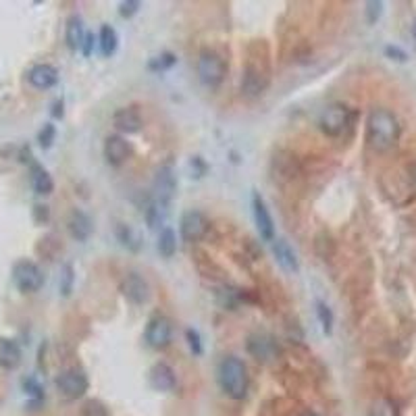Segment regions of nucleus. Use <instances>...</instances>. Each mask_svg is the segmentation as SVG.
<instances>
[{
    "mask_svg": "<svg viewBox=\"0 0 416 416\" xmlns=\"http://www.w3.org/2000/svg\"><path fill=\"white\" fill-rule=\"evenodd\" d=\"M402 127L398 117L387 109H373L366 121V142L373 150L385 152L400 140Z\"/></svg>",
    "mask_w": 416,
    "mask_h": 416,
    "instance_id": "obj_1",
    "label": "nucleus"
},
{
    "mask_svg": "<svg viewBox=\"0 0 416 416\" xmlns=\"http://www.w3.org/2000/svg\"><path fill=\"white\" fill-rule=\"evenodd\" d=\"M217 381L221 385V389L225 391V396H229L232 400H243L248 396L250 389V377H248V368L238 356H225L219 366H217Z\"/></svg>",
    "mask_w": 416,
    "mask_h": 416,
    "instance_id": "obj_2",
    "label": "nucleus"
},
{
    "mask_svg": "<svg viewBox=\"0 0 416 416\" xmlns=\"http://www.w3.org/2000/svg\"><path fill=\"white\" fill-rule=\"evenodd\" d=\"M271 81V69H269V60L254 57L250 53V57L246 60L243 67V79H241V92L250 98L260 96Z\"/></svg>",
    "mask_w": 416,
    "mask_h": 416,
    "instance_id": "obj_3",
    "label": "nucleus"
},
{
    "mask_svg": "<svg viewBox=\"0 0 416 416\" xmlns=\"http://www.w3.org/2000/svg\"><path fill=\"white\" fill-rule=\"evenodd\" d=\"M13 283L23 294H36L44 286V273L36 262L19 260L13 267Z\"/></svg>",
    "mask_w": 416,
    "mask_h": 416,
    "instance_id": "obj_4",
    "label": "nucleus"
},
{
    "mask_svg": "<svg viewBox=\"0 0 416 416\" xmlns=\"http://www.w3.org/2000/svg\"><path fill=\"white\" fill-rule=\"evenodd\" d=\"M225 73H227V67H225V60L221 59L215 51H202L200 53V59H198V77L200 81L215 90L223 83L225 79Z\"/></svg>",
    "mask_w": 416,
    "mask_h": 416,
    "instance_id": "obj_5",
    "label": "nucleus"
},
{
    "mask_svg": "<svg viewBox=\"0 0 416 416\" xmlns=\"http://www.w3.org/2000/svg\"><path fill=\"white\" fill-rule=\"evenodd\" d=\"M352 123V111L346 107V105H331L323 111L318 125H321V131L331 135V137H340L346 133V129L350 127Z\"/></svg>",
    "mask_w": 416,
    "mask_h": 416,
    "instance_id": "obj_6",
    "label": "nucleus"
},
{
    "mask_svg": "<svg viewBox=\"0 0 416 416\" xmlns=\"http://www.w3.org/2000/svg\"><path fill=\"white\" fill-rule=\"evenodd\" d=\"M88 387H90V381H88L86 373L79 370V368H67L57 377V389H59L60 396L69 402H75V400L83 398Z\"/></svg>",
    "mask_w": 416,
    "mask_h": 416,
    "instance_id": "obj_7",
    "label": "nucleus"
},
{
    "mask_svg": "<svg viewBox=\"0 0 416 416\" xmlns=\"http://www.w3.org/2000/svg\"><path fill=\"white\" fill-rule=\"evenodd\" d=\"M146 344L154 350H165L169 344H171V337H173V325L167 316L163 314H156L148 321L146 325Z\"/></svg>",
    "mask_w": 416,
    "mask_h": 416,
    "instance_id": "obj_8",
    "label": "nucleus"
},
{
    "mask_svg": "<svg viewBox=\"0 0 416 416\" xmlns=\"http://www.w3.org/2000/svg\"><path fill=\"white\" fill-rule=\"evenodd\" d=\"M179 232H181L183 241H189V243L192 241H200L208 232V219L200 210H187L181 217Z\"/></svg>",
    "mask_w": 416,
    "mask_h": 416,
    "instance_id": "obj_9",
    "label": "nucleus"
},
{
    "mask_svg": "<svg viewBox=\"0 0 416 416\" xmlns=\"http://www.w3.org/2000/svg\"><path fill=\"white\" fill-rule=\"evenodd\" d=\"M152 189H154V200H161L165 204H169L177 192V175L175 169L171 165H163L152 181Z\"/></svg>",
    "mask_w": 416,
    "mask_h": 416,
    "instance_id": "obj_10",
    "label": "nucleus"
},
{
    "mask_svg": "<svg viewBox=\"0 0 416 416\" xmlns=\"http://www.w3.org/2000/svg\"><path fill=\"white\" fill-rule=\"evenodd\" d=\"M252 213H254V221H256V229H258L260 238L264 241H273L275 239V223H273L267 202L262 200V196L258 192L252 194Z\"/></svg>",
    "mask_w": 416,
    "mask_h": 416,
    "instance_id": "obj_11",
    "label": "nucleus"
},
{
    "mask_svg": "<svg viewBox=\"0 0 416 416\" xmlns=\"http://www.w3.org/2000/svg\"><path fill=\"white\" fill-rule=\"evenodd\" d=\"M121 294L127 297L131 304H137V306H142V304H146L148 300H150V286H148V281L142 277V275H137V273H129L125 279H123V283H121Z\"/></svg>",
    "mask_w": 416,
    "mask_h": 416,
    "instance_id": "obj_12",
    "label": "nucleus"
},
{
    "mask_svg": "<svg viewBox=\"0 0 416 416\" xmlns=\"http://www.w3.org/2000/svg\"><path fill=\"white\" fill-rule=\"evenodd\" d=\"M248 352L256 358L258 362H273L275 358L279 356L277 342L271 335H264V333L250 335V340H248Z\"/></svg>",
    "mask_w": 416,
    "mask_h": 416,
    "instance_id": "obj_13",
    "label": "nucleus"
},
{
    "mask_svg": "<svg viewBox=\"0 0 416 416\" xmlns=\"http://www.w3.org/2000/svg\"><path fill=\"white\" fill-rule=\"evenodd\" d=\"M148 383L154 391H173L175 385H177V377H175V370L167 364V362H156L150 373H148Z\"/></svg>",
    "mask_w": 416,
    "mask_h": 416,
    "instance_id": "obj_14",
    "label": "nucleus"
},
{
    "mask_svg": "<svg viewBox=\"0 0 416 416\" xmlns=\"http://www.w3.org/2000/svg\"><path fill=\"white\" fill-rule=\"evenodd\" d=\"M131 156V144L123 135H109L105 140V159L109 165L119 167Z\"/></svg>",
    "mask_w": 416,
    "mask_h": 416,
    "instance_id": "obj_15",
    "label": "nucleus"
},
{
    "mask_svg": "<svg viewBox=\"0 0 416 416\" xmlns=\"http://www.w3.org/2000/svg\"><path fill=\"white\" fill-rule=\"evenodd\" d=\"M27 79H29V83L36 90H51L59 81V71L53 65H48V62H40V65H34L29 69Z\"/></svg>",
    "mask_w": 416,
    "mask_h": 416,
    "instance_id": "obj_16",
    "label": "nucleus"
},
{
    "mask_svg": "<svg viewBox=\"0 0 416 416\" xmlns=\"http://www.w3.org/2000/svg\"><path fill=\"white\" fill-rule=\"evenodd\" d=\"M273 254H275V260L277 264L288 271V273H294L296 275L300 271V260H297V254L294 252V248L290 246V241L283 238L273 239Z\"/></svg>",
    "mask_w": 416,
    "mask_h": 416,
    "instance_id": "obj_17",
    "label": "nucleus"
},
{
    "mask_svg": "<svg viewBox=\"0 0 416 416\" xmlns=\"http://www.w3.org/2000/svg\"><path fill=\"white\" fill-rule=\"evenodd\" d=\"M67 229L71 234V238L77 241H86L94 234V223L92 219L83 213V210H71L69 219H67Z\"/></svg>",
    "mask_w": 416,
    "mask_h": 416,
    "instance_id": "obj_18",
    "label": "nucleus"
},
{
    "mask_svg": "<svg viewBox=\"0 0 416 416\" xmlns=\"http://www.w3.org/2000/svg\"><path fill=\"white\" fill-rule=\"evenodd\" d=\"M113 125H115V129L121 131V133H137L142 129L144 121H142V115H140L137 109L125 107V109H119L113 115Z\"/></svg>",
    "mask_w": 416,
    "mask_h": 416,
    "instance_id": "obj_19",
    "label": "nucleus"
},
{
    "mask_svg": "<svg viewBox=\"0 0 416 416\" xmlns=\"http://www.w3.org/2000/svg\"><path fill=\"white\" fill-rule=\"evenodd\" d=\"M21 346L11 337H0V368L15 370L21 364Z\"/></svg>",
    "mask_w": 416,
    "mask_h": 416,
    "instance_id": "obj_20",
    "label": "nucleus"
},
{
    "mask_svg": "<svg viewBox=\"0 0 416 416\" xmlns=\"http://www.w3.org/2000/svg\"><path fill=\"white\" fill-rule=\"evenodd\" d=\"M86 38V32H83V21L79 15H71L67 19V27H65V40H67V46L77 53L81 51V42Z\"/></svg>",
    "mask_w": 416,
    "mask_h": 416,
    "instance_id": "obj_21",
    "label": "nucleus"
},
{
    "mask_svg": "<svg viewBox=\"0 0 416 416\" xmlns=\"http://www.w3.org/2000/svg\"><path fill=\"white\" fill-rule=\"evenodd\" d=\"M29 181H32L34 192L40 194V196H48V194H53V189H55V181L51 177V173H48L42 165H38V163H32V175H29Z\"/></svg>",
    "mask_w": 416,
    "mask_h": 416,
    "instance_id": "obj_22",
    "label": "nucleus"
},
{
    "mask_svg": "<svg viewBox=\"0 0 416 416\" xmlns=\"http://www.w3.org/2000/svg\"><path fill=\"white\" fill-rule=\"evenodd\" d=\"M169 204H165V202H161V200H152L148 206H146V213H144V217H146V223H148V227L150 229H165V223H167V217H169V208H167Z\"/></svg>",
    "mask_w": 416,
    "mask_h": 416,
    "instance_id": "obj_23",
    "label": "nucleus"
},
{
    "mask_svg": "<svg viewBox=\"0 0 416 416\" xmlns=\"http://www.w3.org/2000/svg\"><path fill=\"white\" fill-rule=\"evenodd\" d=\"M96 42H98V46H100V53H102V57H113L115 53H117V46H119V34H117V29L115 27H111V25H102L100 27V34H98V38H96Z\"/></svg>",
    "mask_w": 416,
    "mask_h": 416,
    "instance_id": "obj_24",
    "label": "nucleus"
},
{
    "mask_svg": "<svg viewBox=\"0 0 416 416\" xmlns=\"http://www.w3.org/2000/svg\"><path fill=\"white\" fill-rule=\"evenodd\" d=\"M159 252L165 258L175 256V252H177V234L171 227L161 229V234H159Z\"/></svg>",
    "mask_w": 416,
    "mask_h": 416,
    "instance_id": "obj_25",
    "label": "nucleus"
},
{
    "mask_svg": "<svg viewBox=\"0 0 416 416\" xmlns=\"http://www.w3.org/2000/svg\"><path fill=\"white\" fill-rule=\"evenodd\" d=\"M316 316H318V323H321V329H323V333H327V335H331V331H333V312H331V308L323 302V300H316Z\"/></svg>",
    "mask_w": 416,
    "mask_h": 416,
    "instance_id": "obj_26",
    "label": "nucleus"
},
{
    "mask_svg": "<svg viewBox=\"0 0 416 416\" xmlns=\"http://www.w3.org/2000/svg\"><path fill=\"white\" fill-rule=\"evenodd\" d=\"M175 62H177V57H175L173 53H163V55L150 59L148 69H150V71H156V73H163V71H169Z\"/></svg>",
    "mask_w": 416,
    "mask_h": 416,
    "instance_id": "obj_27",
    "label": "nucleus"
},
{
    "mask_svg": "<svg viewBox=\"0 0 416 416\" xmlns=\"http://www.w3.org/2000/svg\"><path fill=\"white\" fill-rule=\"evenodd\" d=\"M79 416H111V412L100 400H88L83 402Z\"/></svg>",
    "mask_w": 416,
    "mask_h": 416,
    "instance_id": "obj_28",
    "label": "nucleus"
},
{
    "mask_svg": "<svg viewBox=\"0 0 416 416\" xmlns=\"http://www.w3.org/2000/svg\"><path fill=\"white\" fill-rule=\"evenodd\" d=\"M55 137H57V127L53 123H46L42 127V131L38 133V142H40L42 148H51L53 142H55Z\"/></svg>",
    "mask_w": 416,
    "mask_h": 416,
    "instance_id": "obj_29",
    "label": "nucleus"
},
{
    "mask_svg": "<svg viewBox=\"0 0 416 416\" xmlns=\"http://www.w3.org/2000/svg\"><path fill=\"white\" fill-rule=\"evenodd\" d=\"M185 337H187V346H189V350H192V354L194 356H200L202 354V340H200V333L196 331V329H187L185 331Z\"/></svg>",
    "mask_w": 416,
    "mask_h": 416,
    "instance_id": "obj_30",
    "label": "nucleus"
},
{
    "mask_svg": "<svg viewBox=\"0 0 416 416\" xmlns=\"http://www.w3.org/2000/svg\"><path fill=\"white\" fill-rule=\"evenodd\" d=\"M142 2L140 0H123L119 4V15L123 19H131L140 11Z\"/></svg>",
    "mask_w": 416,
    "mask_h": 416,
    "instance_id": "obj_31",
    "label": "nucleus"
},
{
    "mask_svg": "<svg viewBox=\"0 0 416 416\" xmlns=\"http://www.w3.org/2000/svg\"><path fill=\"white\" fill-rule=\"evenodd\" d=\"M23 387H25V394H27V396H32V398H36V400H42V398H44V389H42V385H40L34 377L25 379V381H23Z\"/></svg>",
    "mask_w": 416,
    "mask_h": 416,
    "instance_id": "obj_32",
    "label": "nucleus"
},
{
    "mask_svg": "<svg viewBox=\"0 0 416 416\" xmlns=\"http://www.w3.org/2000/svg\"><path fill=\"white\" fill-rule=\"evenodd\" d=\"M383 13V2H366V15H368V21L375 23Z\"/></svg>",
    "mask_w": 416,
    "mask_h": 416,
    "instance_id": "obj_33",
    "label": "nucleus"
},
{
    "mask_svg": "<svg viewBox=\"0 0 416 416\" xmlns=\"http://www.w3.org/2000/svg\"><path fill=\"white\" fill-rule=\"evenodd\" d=\"M62 277H65V283H60V292H62V296H69L71 294V283H73V269L69 264L62 269Z\"/></svg>",
    "mask_w": 416,
    "mask_h": 416,
    "instance_id": "obj_34",
    "label": "nucleus"
},
{
    "mask_svg": "<svg viewBox=\"0 0 416 416\" xmlns=\"http://www.w3.org/2000/svg\"><path fill=\"white\" fill-rule=\"evenodd\" d=\"M117 234H119V239H121V243H123V246H129V248H133L131 239L135 238V236H133V232H131L127 225H119V227H117Z\"/></svg>",
    "mask_w": 416,
    "mask_h": 416,
    "instance_id": "obj_35",
    "label": "nucleus"
},
{
    "mask_svg": "<svg viewBox=\"0 0 416 416\" xmlns=\"http://www.w3.org/2000/svg\"><path fill=\"white\" fill-rule=\"evenodd\" d=\"M94 42H96V36H94V34H86V38H83V42H81V55H83V57H90V55H92Z\"/></svg>",
    "mask_w": 416,
    "mask_h": 416,
    "instance_id": "obj_36",
    "label": "nucleus"
},
{
    "mask_svg": "<svg viewBox=\"0 0 416 416\" xmlns=\"http://www.w3.org/2000/svg\"><path fill=\"white\" fill-rule=\"evenodd\" d=\"M385 55L391 57L394 60H406V53L400 51V48H394V46H387V48H385Z\"/></svg>",
    "mask_w": 416,
    "mask_h": 416,
    "instance_id": "obj_37",
    "label": "nucleus"
},
{
    "mask_svg": "<svg viewBox=\"0 0 416 416\" xmlns=\"http://www.w3.org/2000/svg\"><path fill=\"white\" fill-rule=\"evenodd\" d=\"M406 175H408V181H410L412 189H416V163H410V165H408Z\"/></svg>",
    "mask_w": 416,
    "mask_h": 416,
    "instance_id": "obj_38",
    "label": "nucleus"
},
{
    "mask_svg": "<svg viewBox=\"0 0 416 416\" xmlns=\"http://www.w3.org/2000/svg\"><path fill=\"white\" fill-rule=\"evenodd\" d=\"M62 115H65V111H62V100H57V102L53 105V117H55V119H62Z\"/></svg>",
    "mask_w": 416,
    "mask_h": 416,
    "instance_id": "obj_39",
    "label": "nucleus"
},
{
    "mask_svg": "<svg viewBox=\"0 0 416 416\" xmlns=\"http://www.w3.org/2000/svg\"><path fill=\"white\" fill-rule=\"evenodd\" d=\"M300 416H318V415H316V412H310V410H308V412H302Z\"/></svg>",
    "mask_w": 416,
    "mask_h": 416,
    "instance_id": "obj_40",
    "label": "nucleus"
},
{
    "mask_svg": "<svg viewBox=\"0 0 416 416\" xmlns=\"http://www.w3.org/2000/svg\"><path fill=\"white\" fill-rule=\"evenodd\" d=\"M412 36L416 38V21H415V25H412Z\"/></svg>",
    "mask_w": 416,
    "mask_h": 416,
    "instance_id": "obj_41",
    "label": "nucleus"
}]
</instances>
